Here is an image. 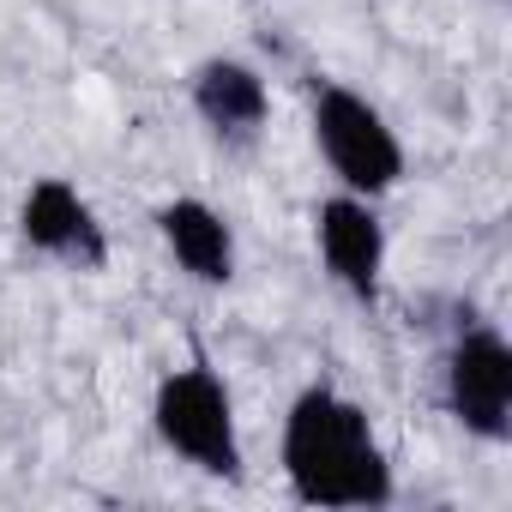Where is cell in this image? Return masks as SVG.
<instances>
[{"mask_svg": "<svg viewBox=\"0 0 512 512\" xmlns=\"http://www.w3.org/2000/svg\"><path fill=\"white\" fill-rule=\"evenodd\" d=\"M278 470L290 494L320 512H380L398 500V476L368 404H356L332 380H308L284 404Z\"/></svg>", "mask_w": 512, "mask_h": 512, "instance_id": "1", "label": "cell"}, {"mask_svg": "<svg viewBox=\"0 0 512 512\" xmlns=\"http://www.w3.org/2000/svg\"><path fill=\"white\" fill-rule=\"evenodd\" d=\"M151 434H157V446L169 458H181L187 470H199L211 482H241L247 476V446H241L235 398H229L223 374L205 356L169 368L151 386Z\"/></svg>", "mask_w": 512, "mask_h": 512, "instance_id": "2", "label": "cell"}, {"mask_svg": "<svg viewBox=\"0 0 512 512\" xmlns=\"http://www.w3.org/2000/svg\"><path fill=\"white\" fill-rule=\"evenodd\" d=\"M308 139H314L326 175L344 193L386 199V193L404 187V139H398V127L362 91H350L344 79H326V73L308 79Z\"/></svg>", "mask_w": 512, "mask_h": 512, "instance_id": "3", "label": "cell"}, {"mask_svg": "<svg viewBox=\"0 0 512 512\" xmlns=\"http://www.w3.org/2000/svg\"><path fill=\"white\" fill-rule=\"evenodd\" d=\"M440 410L482 446L512 440V344L494 320L464 314L440 350Z\"/></svg>", "mask_w": 512, "mask_h": 512, "instance_id": "4", "label": "cell"}, {"mask_svg": "<svg viewBox=\"0 0 512 512\" xmlns=\"http://www.w3.org/2000/svg\"><path fill=\"white\" fill-rule=\"evenodd\" d=\"M13 223H19V241L37 253V260H49L61 272H79V278L109 272V229H103L97 205L67 175H37L19 193Z\"/></svg>", "mask_w": 512, "mask_h": 512, "instance_id": "5", "label": "cell"}, {"mask_svg": "<svg viewBox=\"0 0 512 512\" xmlns=\"http://www.w3.org/2000/svg\"><path fill=\"white\" fill-rule=\"evenodd\" d=\"M386 223H380V199L362 193H326L314 205V253H320V272L356 302V308H380L386 290Z\"/></svg>", "mask_w": 512, "mask_h": 512, "instance_id": "6", "label": "cell"}, {"mask_svg": "<svg viewBox=\"0 0 512 512\" xmlns=\"http://www.w3.org/2000/svg\"><path fill=\"white\" fill-rule=\"evenodd\" d=\"M187 109L223 151H247L272 127V79L241 55H205L187 73Z\"/></svg>", "mask_w": 512, "mask_h": 512, "instance_id": "7", "label": "cell"}, {"mask_svg": "<svg viewBox=\"0 0 512 512\" xmlns=\"http://www.w3.org/2000/svg\"><path fill=\"white\" fill-rule=\"evenodd\" d=\"M151 223H157V241H163V253L175 260L181 278H193L199 290H229V284H235V272H241L235 223H229L211 199L175 193V199H163V205L151 211Z\"/></svg>", "mask_w": 512, "mask_h": 512, "instance_id": "8", "label": "cell"}]
</instances>
